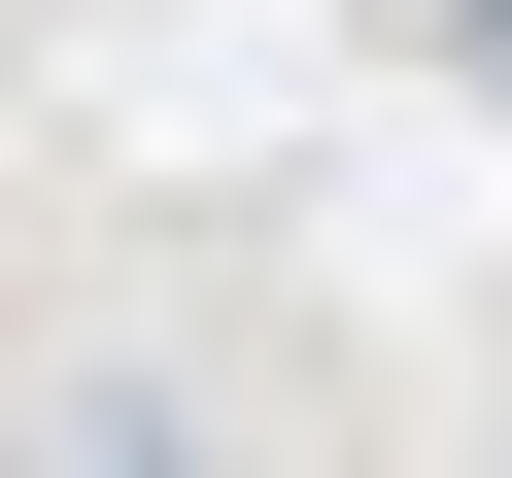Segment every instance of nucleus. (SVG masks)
<instances>
[{
	"instance_id": "1",
	"label": "nucleus",
	"mask_w": 512,
	"mask_h": 478,
	"mask_svg": "<svg viewBox=\"0 0 512 478\" xmlns=\"http://www.w3.org/2000/svg\"><path fill=\"white\" fill-rule=\"evenodd\" d=\"M0 478H239V444H205L171 376H69V410H35V444H0Z\"/></svg>"
}]
</instances>
